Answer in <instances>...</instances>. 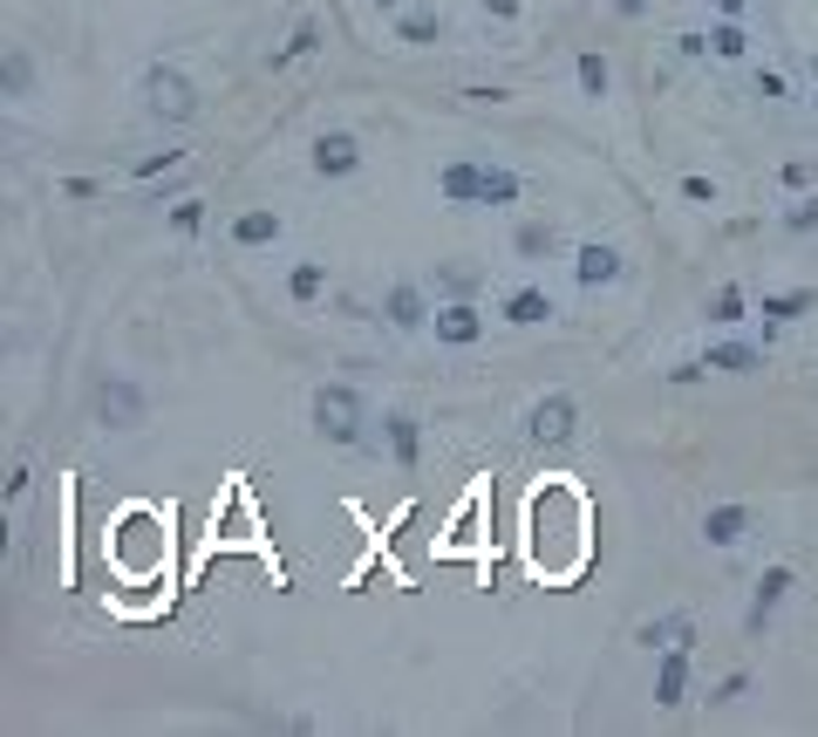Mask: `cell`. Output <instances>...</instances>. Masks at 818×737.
Masks as SVG:
<instances>
[{"mask_svg":"<svg viewBox=\"0 0 818 737\" xmlns=\"http://www.w3.org/2000/svg\"><path fill=\"white\" fill-rule=\"evenodd\" d=\"M757 315H764V328H791V321L818 315V287H757Z\"/></svg>","mask_w":818,"mask_h":737,"instance_id":"obj_18","label":"cell"},{"mask_svg":"<svg viewBox=\"0 0 818 737\" xmlns=\"http://www.w3.org/2000/svg\"><path fill=\"white\" fill-rule=\"evenodd\" d=\"M757 96H771V103H791V83L778 69H757Z\"/></svg>","mask_w":818,"mask_h":737,"instance_id":"obj_34","label":"cell"},{"mask_svg":"<svg viewBox=\"0 0 818 737\" xmlns=\"http://www.w3.org/2000/svg\"><path fill=\"white\" fill-rule=\"evenodd\" d=\"M484 335H492V315L478 308V294H464V300H437V315H430V342H437V348L464 355V348H478Z\"/></svg>","mask_w":818,"mask_h":737,"instance_id":"obj_10","label":"cell"},{"mask_svg":"<svg viewBox=\"0 0 818 737\" xmlns=\"http://www.w3.org/2000/svg\"><path fill=\"white\" fill-rule=\"evenodd\" d=\"M375 457H389L396 471H423V417L402 403L375 410Z\"/></svg>","mask_w":818,"mask_h":737,"instance_id":"obj_9","label":"cell"},{"mask_svg":"<svg viewBox=\"0 0 818 737\" xmlns=\"http://www.w3.org/2000/svg\"><path fill=\"white\" fill-rule=\"evenodd\" d=\"M205 219H212V198H198V192H191V198H177V206L164 212V233L191 246V239L205 233Z\"/></svg>","mask_w":818,"mask_h":737,"instance_id":"obj_29","label":"cell"},{"mask_svg":"<svg viewBox=\"0 0 818 737\" xmlns=\"http://www.w3.org/2000/svg\"><path fill=\"white\" fill-rule=\"evenodd\" d=\"M369 150L362 137L348 131V123H327V131H314V144H307V171L321 177V185H348V177H362Z\"/></svg>","mask_w":818,"mask_h":737,"instance_id":"obj_7","label":"cell"},{"mask_svg":"<svg viewBox=\"0 0 818 737\" xmlns=\"http://www.w3.org/2000/svg\"><path fill=\"white\" fill-rule=\"evenodd\" d=\"M484 287V267H464V260H437V273H430V294L437 300H464Z\"/></svg>","mask_w":818,"mask_h":737,"instance_id":"obj_26","label":"cell"},{"mask_svg":"<svg viewBox=\"0 0 818 737\" xmlns=\"http://www.w3.org/2000/svg\"><path fill=\"white\" fill-rule=\"evenodd\" d=\"M307 56H321V21H294V35L267 56V69H273V75H287V69L307 62Z\"/></svg>","mask_w":818,"mask_h":737,"instance_id":"obj_25","label":"cell"},{"mask_svg":"<svg viewBox=\"0 0 818 737\" xmlns=\"http://www.w3.org/2000/svg\"><path fill=\"white\" fill-rule=\"evenodd\" d=\"M573 281H580V294L621 287V281H628V253L614 246V239H580V246H573Z\"/></svg>","mask_w":818,"mask_h":737,"instance_id":"obj_12","label":"cell"},{"mask_svg":"<svg viewBox=\"0 0 818 737\" xmlns=\"http://www.w3.org/2000/svg\"><path fill=\"white\" fill-rule=\"evenodd\" d=\"M430 315H437V294H430V281H409V273H396L375 300V321L389 335H430Z\"/></svg>","mask_w":818,"mask_h":737,"instance_id":"obj_6","label":"cell"},{"mask_svg":"<svg viewBox=\"0 0 818 737\" xmlns=\"http://www.w3.org/2000/svg\"><path fill=\"white\" fill-rule=\"evenodd\" d=\"M369 8H375V14H402V0H369Z\"/></svg>","mask_w":818,"mask_h":737,"instance_id":"obj_38","label":"cell"},{"mask_svg":"<svg viewBox=\"0 0 818 737\" xmlns=\"http://www.w3.org/2000/svg\"><path fill=\"white\" fill-rule=\"evenodd\" d=\"M805 69H811V89H818V48H811V56H805Z\"/></svg>","mask_w":818,"mask_h":737,"instance_id":"obj_39","label":"cell"},{"mask_svg":"<svg viewBox=\"0 0 818 737\" xmlns=\"http://www.w3.org/2000/svg\"><path fill=\"white\" fill-rule=\"evenodd\" d=\"M676 192L689 198V206H716V198H723V192H716V177H703V171H682Z\"/></svg>","mask_w":818,"mask_h":737,"instance_id":"obj_30","label":"cell"},{"mask_svg":"<svg viewBox=\"0 0 818 737\" xmlns=\"http://www.w3.org/2000/svg\"><path fill=\"white\" fill-rule=\"evenodd\" d=\"M709 8L723 14V21H751V0H709Z\"/></svg>","mask_w":818,"mask_h":737,"instance_id":"obj_36","label":"cell"},{"mask_svg":"<svg viewBox=\"0 0 818 737\" xmlns=\"http://www.w3.org/2000/svg\"><path fill=\"white\" fill-rule=\"evenodd\" d=\"M430 185H437V206H450V212H519L525 198H532V177L525 171H511L498 158H478V150L444 158Z\"/></svg>","mask_w":818,"mask_h":737,"instance_id":"obj_1","label":"cell"},{"mask_svg":"<svg viewBox=\"0 0 818 737\" xmlns=\"http://www.w3.org/2000/svg\"><path fill=\"white\" fill-rule=\"evenodd\" d=\"M798 594V567L791 561H771L757 580H751V601H744V642H764V635L778 628V615H784V601Z\"/></svg>","mask_w":818,"mask_h":737,"instance_id":"obj_5","label":"cell"},{"mask_svg":"<svg viewBox=\"0 0 818 737\" xmlns=\"http://www.w3.org/2000/svg\"><path fill=\"white\" fill-rule=\"evenodd\" d=\"M389 35H396L402 48H430V41L450 35V21H444L437 8H402V14H389Z\"/></svg>","mask_w":818,"mask_h":737,"instance_id":"obj_22","label":"cell"},{"mask_svg":"<svg viewBox=\"0 0 818 737\" xmlns=\"http://www.w3.org/2000/svg\"><path fill=\"white\" fill-rule=\"evenodd\" d=\"M573 438H580V396L573 390H546L525 410V444L532 451H567Z\"/></svg>","mask_w":818,"mask_h":737,"instance_id":"obj_8","label":"cell"},{"mask_svg":"<svg viewBox=\"0 0 818 737\" xmlns=\"http://www.w3.org/2000/svg\"><path fill=\"white\" fill-rule=\"evenodd\" d=\"M703 363H709V376H757L764 363H771V335L764 342H751V335H716V342H703Z\"/></svg>","mask_w":818,"mask_h":737,"instance_id":"obj_14","label":"cell"},{"mask_svg":"<svg viewBox=\"0 0 818 737\" xmlns=\"http://www.w3.org/2000/svg\"><path fill=\"white\" fill-rule=\"evenodd\" d=\"M811 185H818L811 164H784V171H778V192H811Z\"/></svg>","mask_w":818,"mask_h":737,"instance_id":"obj_33","label":"cell"},{"mask_svg":"<svg viewBox=\"0 0 818 737\" xmlns=\"http://www.w3.org/2000/svg\"><path fill=\"white\" fill-rule=\"evenodd\" d=\"M744 690H751V670H730V676H723V683H716V690H709V703L723 710V703H736Z\"/></svg>","mask_w":818,"mask_h":737,"instance_id":"obj_32","label":"cell"},{"mask_svg":"<svg viewBox=\"0 0 818 737\" xmlns=\"http://www.w3.org/2000/svg\"><path fill=\"white\" fill-rule=\"evenodd\" d=\"M327 281H335V273H327V260H321V253H307V260L287 267V281H280V287H287L294 308H314V300L327 294Z\"/></svg>","mask_w":818,"mask_h":737,"instance_id":"obj_23","label":"cell"},{"mask_svg":"<svg viewBox=\"0 0 818 737\" xmlns=\"http://www.w3.org/2000/svg\"><path fill=\"white\" fill-rule=\"evenodd\" d=\"M573 83H580L586 103H600V96L614 89V62L600 56V48H580V56H573Z\"/></svg>","mask_w":818,"mask_h":737,"instance_id":"obj_27","label":"cell"},{"mask_svg":"<svg viewBox=\"0 0 818 737\" xmlns=\"http://www.w3.org/2000/svg\"><path fill=\"white\" fill-rule=\"evenodd\" d=\"M559 253H567V233H559L553 219H519L511 225V260L540 267V260H559Z\"/></svg>","mask_w":818,"mask_h":737,"instance_id":"obj_17","label":"cell"},{"mask_svg":"<svg viewBox=\"0 0 818 737\" xmlns=\"http://www.w3.org/2000/svg\"><path fill=\"white\" fill-rule=\"evenodd\" d=\"M137 110H144L150 123H164V131H185V123H198L205 96H198V83H191L177 62H150V69L137 75Z\"/></svg>","mask_w":818,"mask_h":737,"instance_id":"obj_3","label":"cell"},{"mask_svg":"<svg viewBox=\"0 0 818 737\" xmlns=\"http://www.w3.org/2000/svg\"><path fill=\"white\" fill-rule=\"evenodd\" d=\"M505 328H546L553 315H559V300H553V287L546 281H511L505 294H498V308H492Z\"/></svg>","mask_w":818,"mask_h":737,"instance_id":"obj_13","label":"cell"},{"mask_svg":"<svg viewBox=\"0 0 818 737\" xmlns=\"http://www.w3.org/2000/svg\"><path fill=\"white\" fill-rule=\"evenodd\" d=\"M35 83H41L35 48H28V41H14L8 56H0V96H8V103H35Z\"/></svg>","mask_w":818,"mask_h":737,"instance_id":"obj_20","label":"cell"},{"mask_svg":"<svg viewBox=\"0 0 818 737\" xmlns=\"http://www.w3.org/2000/svg\"><path fill=\"white\" fill-rule=\"evenodd\" d=\"M751 48H757V41H751L744 21H723V14L709 21V56H716V62H751Z\"/></svg>","mask_w":818,"mask_h":737,"instance_id":"obj_28","label":"cell"},{"mask_svg":"<svg viewBox=\"0 0 818 737\" xmlns=\"http://www.w3.org/2000/svg\"><path fill=\"white\" fill-rule=\"evenodd\" d=\"M703 546H716V553H736V546H751L757 532H764V513L751 499H716L709 513H703Z\"/></svg>","mask_w":818,"mask_h":737,"instance_id":"obj_11","label":"cell"},{"mask_svg":"<svg viewBox=\"0 0 818 737\" xmlns=\"http://www.w3.org/2000/svg\"><path fill=\"white\" fill-rule=\"evenodd\" d=\"M778 233L784 239H818V185L811 192H791L778 206Z\"/></svg>","mask_w":818,"mask_h":737,"instance_id":"obj_24","label":"cell"},{"mask_svg":"<svg viewBox=\"0 0 818 737\" xmlns=\"http://www.w3.org/2000/svg\"><path fill=\"white\" fill-rule=\"evenodd\" d=\"M307 430L327 451H375V403L355 383H314L307 390Z\"/></svg>","mask_w":818,"mask_h":737,"instance_id":"obj_2","label":"cell"},{"mask_svg":"<svg viewBox=\"0 0 818 737\" xmlns=\"http://www.w3.org/2000/svg\"><path fill=\"white\" fill-rule=\"evenodd\" d=\"M634 642L655 655V649H676V642H703V635H696V615H689V607H669V615H648L634 628Z\"/></svg>","mask_w":818,"mask_h":737,"instance_id":"obj_19","label":"cell"},{"mask_svg":"<svg viewBox=\"0 0 818 737\" xmlns=\"http://www.w3.org/2000/svg\"><path fill=\"white\" fill-rule=\"evenodd\" d=\"M689 683H696V642L655 649V703L661 710H682L689 703Z\"/></svg>","mask_w":818,"mask_h":737,"instance_id":"obj_15","label":"cell"},{"mask_svg":"<svg viewBox=\"0 0 818 737\" xmlns=\"http://www.w3.org/2000/svg\"><path fill=\"white\" fill-rule=\"evenodd\" d=\"M280 239H287V219L273 206H246V212H233V225H225V246L233 253H273Z\"/></svg>","mask_w":818,"mask_h":737,"instance_id":"obj_16","label":"cell"},{"mask_svg":"<svg viewBox=\"0 0 818 737\" xmlns=\"http://www.w3.org/2000/svg\"><path fill=\"white\" fill-rule=\"evenodd\" d=\"M655 8V0H614V14H621V21H642Z\"/></svg>","mask_w":818,"mask_h":737,"instance_id":"obj_37","label":"cell"},{"mask_svg":"<svg viewBox=\"0 0 818 737\" xmlns=\"http://www.w3.org/2000/svg\"><path fill=\"white\" fill-rule=\"evenodd\" d=\"M703 315H709V328H744L751 315H757V287H744V281H723L709 300H703Z\"/></svg>","mask_w":818,"mask_h":737,"instance_id":"obj_21","label":"cell"},{"mask_svg":"<svg viewBox=\"0 0 818 737\" xmlns=\"http://www.w3.org/2000/svg\"><path fill=\"white\" fill-rule=\"evenodd\" d=\"M171 164H185V150H158V158H144L137 177H158V171H171Z\"/></svg>","mask_w":818,"mask_h":737,"instance_id":"obj_35","label":"cell"},{"mask_svg":"<svg viewBox=\"0 0 818 737\" xmlns=\"http://www.w3.org/2000/svg\"><path fill=\"white\" fill-rule=\"evenodd\" d=\"M89 417H96V430H144L150 423V390L137 376L110 369V376H96V390H89Z\"/></svg>","mask_w":818,"mask_h":737,"instance_id":"obj_4","label":"cell"},{"mask_svg":"<svg viewBox=\"0 0 818 737\" xmlns=\"http://www.w3.org/2000/svg\"><path fill=\"white\" fill-rule=\"evenodd\" d=\"M478 8H484L492 28H519V21H525V0H478Z\"/></svg>","mask_w":818,"mask_h":737,"instance_id":"obj_31","label":"cell"}]
</instances>
